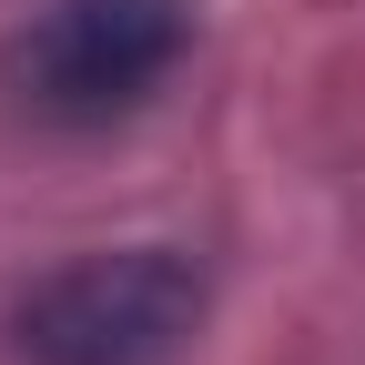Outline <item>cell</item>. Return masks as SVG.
<instances>
[{
	"instance_id": "6da1fadb",
	"label": "cell",
	"mask_w": 365,
	"mask_h": 365,
	"mask_svg": "<svg viewBox=\"0 0 365 365\" xmlns=\"http://www.w3.org/2000/svg\"><path fill=\"white\" fill-rule=\"evenodd\" d=\"M193 51V0H41L0 51V91L41 132H112Z\"/></svg>"
},
{
	"instance_id": "7a4b0ae2",
	"label": "cell",
	"mask_w": 365,
	"mask_h": 365,
	"mask_svg": "<svg viewBox=\"0 0 365 365\" xmlns=\"http://www.w3.org/2000/svg\"><path fill=\"white\" fill-rule=\"evenodd\" d=\"M203 325V274L173 244H112L51 264L11 304L21 365H173Z\"/></svg>"
}]
</instances>
